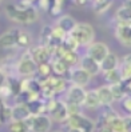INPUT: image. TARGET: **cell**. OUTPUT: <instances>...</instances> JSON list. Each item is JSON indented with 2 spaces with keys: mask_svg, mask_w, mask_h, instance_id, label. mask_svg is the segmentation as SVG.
<instances>
[{
  "mask_svg": "<svg viewBox=\"0 0 131 132\" xmlns=\"http://www.w3.org/2000/svg\"><path fill=\"white\" fill-rule=\"evenodd\" d=\"M7 16L12 21L20 23V24H29L39 19V13L32 5H19V4H10L7 5Z\"/></svg>",
  "mask_w": 131,
  "mask_h": 132,
  "instance_id": "obj_1",
  "label": "cell"
},
{
  "mask_svg": "<svg viewBox=\"0 0 131 132\" xmlns=\"http://www.w3.org/2000/svg\"><path fill=\"white\" fill-rule=\"evenodd\" d=\"M68 35L76 42L78 45H88L95 39V29L88 23H76L75 28Z\"/></svg>",
  "mask_w": 131,
  "mask_h": 132,
  "instance_id": "obj_2",
  "label": "cell"
},
{
  "mask_svg": "<svg viewBox=\"0 0 131 132\" xmlns=\"http://www.w3.org/2000/svg\"><path fill=\"white\" fill-rule=\"evenodd\" d=\"M24 121L31 132H50L52 127V120L50 119L48 115H44V113L31 115Z\"/></svg>",
  "mask_w": 131,
  "mask_h": 132,
  "instance_id": "obj_3",
  "label": "cell"
},
{
  "mask_svg": "<svg viewBox=\"0 0 131 132\" xmlns=\"http://www.w3.org/2000/svg\"><path fill=\"white\" fill-rule=\"evenodd\" d=\"M36 69H37V63L32 59L29 51L23 53V56L19 59L16 64V73L21 77H28L36 73Z\"/></svg>",
  "mask_w": 131,
  "mask_h": 132,
  "instance_id": "obj_4",
  "label": "cell"
},
{
  "mask_svg": "<svg viewBox=\"0 0 131 132\" xmlns=\"http://www.w3.org/2000/svg\"><path fill=\"white\" fill-rule=\"evenodd\" d=\"M68 123V127L70 128H76V129H80L82 132H94L95 129V124L91 119H88L87 116L79 113H74L70 115L66 120Z\"/></svg>",
  "mask_w": 131,
  "mask_h": 132,
  "instance_id": "obj_5",
  "label": "cell"
},
{
  "mask_svg": "<svg viewBox=\"0 0 131 132\" xmlns=\"http://www.w3.org/2000/svg\"><path fill=\"white\" fill-rule=\"evenodd\" d=\"M109 45L106 43H102V42H92L87 45V53L86 55L92 57L94 60H96L98 63H101V61L109 55Z\"/></svg>",
  "mask_w": 131,
  "mask_h": 132,
  "instance_id": "obj_6",
  "label": "cell"
},
{
  "mask_svg": "<svg viewBox=\"0 0 131 132\" xmlns=\"http://www.w3.org/2000/svg\"><path fill=\"white\" fill-rule=\"evenodd\" d=\"M50 111V119L55 120L58 123H63L68 118V111H67V104L64 102H52L51 105L48 107Z\"/></svg>",
  "mask_w": 131,
  "mask_h": 132,
  "instance_id": "obj_7",
  "label": "cell"
},
{
  "mask_svg": "<svg viewBox=\"0 0 131 132\" xmlns=\"http://www.w3.org/2000/svg\"><path fill=\"white\" fill-rule=\"evenodd\" d=\"M86 89L84 87L79 85H71L67 91V103L66 104H72V105H83L84 97H86Z\"/></svg>",
  "mask_w": 131,
  "mask_h": 132,
  "instance_id": "obj_8",
  "label": "cell"
},
{
  "mask_svg": "<svg viewBox=\"0 0 131 132\" xmlns=\"http://www.w3.org/2000/svg\"><path fill=\"white\" fill-rule=\"evenodd\" d=\"M67 73L70 75V80L74 83V85H79V87H86L91 80V76L80 67H71Z\"/></svg>",
  "mask_w": 131,
  "mask_h": 132,
  "instance_id": "obj_9",
  "label": "cell"
},
{
  "mask_svg": "<svg viewBox=\"0 0 131 132\" xmlns=\"http://www.w3.org/2000/svg\"><path fill=\"white\" fill-rule=\"evenodd\" d=\"M115 37L125 47H130L131 45V27H130V24H127V23H118V26L115 27Z\"/></svg>",
  "mask_w": 131,
  "mask_h": 132,
  "instance_id": "obj_10",
  "label": "cell"
},
{
  "mask_svg": "<svg viewBox=\"0 0 131 132\" xmlns=\"http://www.w3.org/2000/svg\"><path fill=\"white\" fill-rule=\"evenodd\" d=\"M18 28H11L7 32L0 35V48H13L18 45V36H19Z\"/></svg>",
  "mask_w": 131,
  "mask_h": 132,
  "instance_id": "obj_11",
  "label": "cell"
},
{
  "mask_svg": "<svg viewBox=\"0 0 131 132\" xmlns=\"http://www.w3.org/2000/svg\"><path fill=\"white\" fill-rule=\"evenodd\" d=\"M79 64H80L79 67L82 69H84V71H86L91 77L101 73V64H99L96 60H94L92 57L87 56V55H84L83 57H80Z\"/></svg>",
  "mask_w": 131,
  "mask_h": 132,
  "instance_id": "obj_12",
  "label": "cell"
},
{
  "mask_svg": "<svg viewBox=\"0 0 131 132\" xmlns=\"http://www.w3.org/2000/svg\"><path fill=\"white\" fill-rule=\"evenodd\" d=\"M106 127H109L111 132H130L131 124H130V116L122 118V116H117L112 119Z\"/></svg>",
  "mask_w": 131,
  "mask_h": 132,
  "instance_id": "obj_13",
  "label": "cell"
},
{
  "mask_svg": "<svg viewBox=\"0 0 131 132\" xmlns=\"http://www.w3.org/2000/svg\"><path fill=\"white\" fill-rule=\"evenodd\" d=\"M29 53L32 59L36 61L37 64L40 63H48V59L51 56V50L48 47H45V45H37L35 48H31L29 50Z\"/></svg>",
  "mask_w": 131,
  "mask_h": 132,
  "instance_id": "obj_14",
  "label": "cell"
},
{
  "mask_svg": "<svg viewBox=\"0 0 131 132\" xmlns=\"http://www.w3.org/2000/svg\"><path fill=\"white\" fill-rule=\"evenodd\" d=\"M31 116V112L26 103H18L11 107V120L24 121Z\"/></svg>",
  "mask_w": 131,
  "mask_h": 132,
  "instance_id": "obj_15",
  "label": "cell"
},
{
  "mask_svg": "<svg viewBox=\"0 0 131 132\" xmlns=\"http://www.w3.org/2000/svg\"><path fill=\"white\" fill-rule=\"evenodd\" d=\"M76 23L78 21H76L72 16H70V15H63V16L59 18V20L56 21V28H59L61 32H64L66 35H68L75 28Z\"/></svg>",
  "mask_w": 131,
  "mask_h": 132,
  "instance_id": "obj_16",
  "label": "cell"
},
{
  "mask_svg": "<svg viewBox=\"0 0 131 132\" xmlns=\"http://www.w3.org/2000/svg\"><path fill=\"white\" fill-rule=\"evenodd\" d=\"M95 92L98 95L99 102H101V105L107 107V105H111L114 103V99H112V95H111V91H110L109 85H102V87L96 88Z\"/></svg>",
  "mask_w": 131,
  "mask_h": 132,
  "instance_id": "obj_17",
  "label": "cell"
},
{
  "mask_svg": "<svg viewBox=\"0 0 131 132\" xmlns=\"http://www.w3.org/2000/svg\"><path fill=\"white\" fill-rule=\"evenodd\" d=\"M99 64H101V72H107V71H111V69H115L119 67V59L115 53L109 52V55Z\"/></svg>",
  "mask_w": 131,
  "mask_h": 132,
  "instance_id": "obj_18",
  "label": "cell"
},
{
  "mask_svg": "<svg viewBox=\"0 0 131 132\" xmlns=\"http://www.w3.org/2000/svg\"><path fill=\"white\" fill-rule=\"evenodd\" d=\"M83 105L87 107V108H91V110H95V108L101 107V102H99L98 95H96L95 91H88V92H86V97H84Z\"/></svg>",
  "mask_w": 131,
  "mask_h": 132,
  "instance_id": "obj_19",
  "label": "cell"
},
{
  "mask_svg": "<svg viewBox=\"0 0 131 132\" xmlns=\"http://www.w3.org/2000/svg\"><path fill=\"white\" fill-rule=\"evenodd\" d=\"M117 20H118V23H127V24H130V21H131V8H130L128 4L119 7V10L117 11Z\"/></svg>",
  "mask_w": 131,
  "mask_h": 132,
  "instance_id": "obj_20",
  "label": "cell"
},
{
  "mask_svg": "<svg viewBox=\"0 0 131 132\" xmlns=\"http://www.w3.org/2000/svg\"><path fill=\"white\" fill-rule=\"evenodd\" d=\"M103 76H104V80L110 85L111 84H118V83H120L123 80L122 75H120V71H119V67L115 68V69H111V71L103 72Z\"/></svg>",
  "mask_w": 131,
  "mask_h": 132,
  "instance_id": "obj_21",
  "label": "cell"
},
{
  "mask_svg": "<svg viewBox=\"0 0 131 132\" xmlns=\"http://www.w3.org/2000/svg\"><path fill=\"white\" fill-rule=\"evenodd\" d=\"M119 71H120V75H122L123 80H130V77H131V64H130V55L128 53L125 56V59H123V63H122V67L119 68Z\"/></svg>",
  "mask_w": 131,
  "mask_h": 132,
  "instance_id": "obj_22",
  "label": "cell"
},
{
  "mask_svg": "<svg viewBox=\"0 0 131 132\" xmlns=\"http://www.w3.org/2000/svg\"><path fill=\"white\" fill-rule=\"evenodd\" d=\"M51 68H52V71L55 73H58L59 76L66 75L68 72V69H70V67H68L61 59H56L55 61H53V64L51 65Z\"/></svg>",
  "mask_w": 131,
  "mask_h": 132,
  "instance_id": "obj_23",
  "label": "cell"
},
{
  "mask_svg": "<svg viewBox=\"0 0 131 132\" xmlns=\"http://www.w3.org/2000/svg\"><path fill=\"white\" fill-rule=\"evenodd\" d=\"M8 131L10 132H29L26 121H19V120H11L8 124Z\"/></svg>",
  "mask_w": 131,
  "mask_h": 132,
  "instance_id": "obj_24",
  "label": "cell"
},
{
  "mask_svg": "<svg viewBox=\"0 0 131 132\" xmlns=\"http://www.w3.org/2000/svg\"><path fill=\"white\" fill-rule=\"evenodd\" d=\"M11 120V107L4 103V99L0 97V121Z\"/></svg>",
  "mask_w": 131,
  "mask_h": 132,
  "instance_id": "obj_25",
  "label": "cell"
},
{
  "mask_svg": "<svg viewBox=\"0 0 131 132\" xmlns=\"http://www.w3.org/2000/svg\"><path fill=\"white\" fill-rule=\"evenodd\" d=\"M31 44V36L27 34L26 31H19V36H18V45L19 47H29Z\"/></svg>",
  "mask_w": 131,
  "mask_h": 132,
  "instance_id": "obj_26",
  "label": "cell"
},
{
  "mask_svg": "<svg viewBox=\"0 0 131 132\" xmlns=\"http://www.w3.org/2000/svg\"><path fill=\"white\" fill-rule=\"evenodd\" d=\"M50 71H51V65H50L48 63H40V64H37V69H36V72H37V73H40L42 76L48 77Z\"/></svg>",
  "mask_w": 131,
  "mask_h": 132,
  "instance_id": "obj_27",
  "label": "cell"
},
{
  "mask_svg": "<svg viewBox=\"0 0 131 132\" xmlns=\"http://www.w3.org/2000/svg\"><path fill=\"white\" fill-rule=\"evenodd\" d=\"M11 95H12V91H11V88H10L8 83L4 84L3 87H0V97H2V99H5V97H8V96H11Z\"/></svg>",
  "mask_w": 131,
  "mask_h": 132,
  "instance_id": "obj_28",
  "label": "cell"
},
{
  "mask_svg": "<svg viewBox=\"0 0 131 132\" xmlns=\"http://www.w3.org/2000/svg\"><path fill=\"white\" fill-rule=\"evenodd\" d=\"M123 102H122V105H123V108L127 111V112H130L131 111V100H130V96L127 95L126 97H123L122 99Z\"/></svg>",
  "mask_w": 131,
  "mask_h": 132,
  "instance_id": "obj_29",
  "label": "cell"
},
{
  "mask_svg": "<svg viewBox=\"0 0 131 132\" xmlns=\"http://www.w3.org/2000/svg\"><path fill=\"white\" fill-rule=\"evenodd\" d=\"M8 83V77H7V73L4 72V69L0 68V87H3L4 84Z\"/></svg>",
  "mask_w": 131,
  "mask_h": 132,
  "instance_id": "obj_30",
  "label": "cell"
},
{
  "mask_svg": "<svg viewBox=\"0 0 131 132\" xmlns=\"http://www.w3.org/2000/svg\"><path fill=\"white\" fill-rule=\"evenodd\" d=\"M67 132H82L80 129H76V128H68Z\"/></svg>",
  "mask_w": 131,
  "mask_h": 132,
  "instance_id": "obj_31",
  "label": "cell"
},
{
  "mask_svg": "<svg viewBox=\"0 0 131 132\" xmlns=\"http://www.w3.org/2000/svg\"><path fill=\"white\" fill-rule=\"evenodd\" d=\"M101 132H111V131L109 129V127H103V128L101 129Z\"/></svg>",
  "mask_w": 131,
  "mask_h": 132,
  "instance_id": "obj_32",
  "label": "cell"
},
{
  "mask_svg": "<svg viewBox=\"0 0 131 132\" xmlns=\"http://www.w3.org/2000/svg\"><path fill=\"white\" fill-rule=\"evenodd\" d=\"M53 132H61V131H53Z\"/></svg>",
  "mask_w": 131,
  "mask_h": 132,
  "instance_id": "obj_33",
  "label": "cell"
},
{
  "mask_svg": "<svg viewBox=\"0 0 131 132\" xmlns=\"http://www.w3.org/2000/svg\"><path fill=\"white\" fill-rule=\"evenodd\" d=\"M2 2H3V0H0V3H2Z\"/></svg>",
  "mask_w": 131,
  "mask_h": 132,
  "instance_id": "obj_34",
  "label": "cell"
},
{
  "mask_svg": "<svg viewBox=\"0 0 131 132\" xmlns=\"http://www.w3.org/2000/svg\"><path fill=\"white\" fill-rule=\"evenodd\" d=\"M0 124H2V121H0Z\"/></svg>",
  "mask_w": 131,
  "mask_h": 132,
  "instance_id": "obj_35",
  "label": "cell"
}]
</instances>
